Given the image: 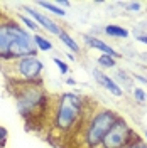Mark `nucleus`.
I'll use <instances>...</instances> for the list:
<instances>
[{
  "instance_id": "nucleus-1",
  "label": "nucleus",
  "mask_w": 147,
  "mask_h": 148,
  "mask_svg": "<svg viewBox=\"0 0 147 148\" xmlns=\"http://www.w3.org/2000/svg\"><path fill=\"white\" fill-rule=\"evenodd\" d=\"M117 114L112 111H101L98 114H95L90 121V126L86 128L85 138H86V145L90 148L98 147L103 138L107 136V133L110 131V128L117 123Z\"/></svg>"
},
{
  "instance_id": "nucleus-2",
  "label": "nucleus",
  "mask_w": 147,
  "mask_h": 148,
  "mask_svg": "<svg viewBox=\"0 0 147 148\" xmlns=\"http://www.w3.org/2000/svg\"><path fill=\"white\" fill-rule=\"evenodd\" d=\"M83 101L80 96L68 92L64 96H61L58 114H56V126L61 130H69L74 123L78 121L81 114Z\"/></svg>"
},
{
  "instance_id": "nucleus-3",
  "label": "nucleus",
  "mask_w": 147,
  "mask_h": 148,
  "mask_svg": "<svg viewBox=\"0 0 147 148\" xmlns=\"http://www.w3.org/2000/svg\"><path fill=\"white\" fill-rule=\"evenodd\" d=\"M132 136H134V133L129 128V125L119 118L117 123L107 133V136L103 138L101 145H103V148H127L132 143Z\"/></svg>"
},
{
  "instance_id": "nucleus-4",
  "label": "nucleus",
  "mask_w": 147,
  "mask_h": 148,
  "mask_svg": "<svg viewBox=\"0 0 147 148\" xmlns=\"http://www.w3.org/2000/svg\"><path fill=\"white\" fill-rule=\"evenodd\" d=\"M36 54V42L31 39L26 30L17 27L15 24L12 25V44H10L9 56L12 57H29Z\"/></svg>"
},
{
  "instance_id": "nucleus-5",
  "label": "nucleus",
  "mask_w": 147,
  "mask_h": 148,
  "mask_svg": "<svg viewBox=\"0 0 147 148\" xmlns=\"http://www.w3.org/2000/svg\"><path fill=\"white\" fill-rule=\"evenodd\" d=\"M17 69H19V73L22 74L26 79L34 81L37 76L41 74V71H42V62H41L39 59H36L34 56L22 57V59L19 61V64H17Z\"/></svg>"
},
{
  "instance_id": "nucleus-6",
  "label": "nucleus",
  "mask_w": 147,
  "mask_h": 148,
  "mask_svg": "<svg viewBox=\"0 0 147 148\" xmlns=\"http://www.w3.org/2000/svg\"><path fill=\"white\" fill-rule=\"evenodd\" d=\"M41 103H42V91L32 89V88L26 89L24 94L19 98V106L22 111L26 110V113H31L32 110H36Z\"/></svg>"
},
{
  "instance_id": "nucleus-7",
  "label": "nucleus",
  "mask_w": 147,
  "mask_h": 148,
  "mask_svg": "<svg viewBox=\"0 0 147 148\" xmlns=\"http://www.w3.org/2000/svg\"><path fill=\"white\" fill-rule=\"evenodd\" d=\"M12 25L14 24H0V57L9 56L12 44Z\"/></svg>"
},
{
  "instance_id": "nucleus-8",
  "label": "nucleus",
  "mask_w": 147,
  "mask_h": 148,
  "mask_svg": "<svg viewBox=\"0 0 147 148\" xmlns=\"http://www.w3.org/2000/svg\"><path fill=\"white\" fill-rule=\"evenodd\" d=\"M93 76H95V77H96V81H98V83H100L103 88H107V89H108L112 94H115V96H122V94H123V92H122V89H120L119 86L113 83V81H112L108 76H105V74L101 73V71L95 69V71H93Z\"/></svg>"
},
{
  "instance_id": "nucleus-9",
  "label": "nucleus",
  "mask_w": 147,
  "mask_h": 148,
  "mask_svg": "<svg viewBox=\"0 0 147 148\" xmlns=\"http://www.w3.org/2000/svg\"><path fill=\"white\" fill-rule=\"evenodd\" d=\"M26 12H29V14H31L32 17L36 18V20H37V22H39V24H41V25H42L44 29H47L51 34H58V36H61V30H59V27L56 25L53 20H49L47 17L41 15L39 12H36V10H32V9H26Z\"/></svg>"
},
{
  "instance_id": "nucleus-10",
  "label": "nucleus",
  "mask_w": 147,
  "mask_h": 148,
  "mask_svg": "<svg viewBox=\"0 0 147 148\" xmlns=\"http://www.w3.org/2000/svg\"><path fill=\"white\" fill-rule=\"evenodd\" d=\"M85 40L90 44L92 47H96V49H100V51H103L107 56H112V57H117V52L112 49L110 46H107L105 42H101L100 39H95V37H85Z\"/></svg>"
},
{
  "instance_id": "nucleus-11",
  "label": "nucleus",
  "mask_w": 147,
  "mask_h": 148,
  "mask_svg": "<svg viewBox=\"0 0 147 148\" xmlns=\"http://www.w3.org/2000/svg\"><path fill=\"white\" fill-rule=\"evenodd\" d=\"M105 32H107L108 36H115V37H127L129 36V32H127L125 29L119 27V25H107V27H105Z\"/></svg>"
},
{
  "instance_id": "nucleus-12",
  "label": "nucleus",
  "mask_w": 147,
  "mask_h": 148,
  "mask_svg": "<svg viewBox=\"0 0 147 148\" xmlns=\"http://www.w3.org/2000/svg\"><path fill=\"white\" fill-rule=\"evenodd\" d=\"M34 42H36V47H39L41 51H49L51 49V42L47 40V39H44L42 36H36L34 37Z\"/></svg>"
},
{
  "instance_id": "nucleus-13",
  "label": "nucleus",
  "mask_w": 147,
  "mask_h": 148,
  "mask_svg": "<svg viewBox=\"0 0 147 148\" xmlns=\"http://www.w3.org/2000/svg\"><path fill=\"white\" fill-rule=\"evenodd\" d=\"M59 37H61L63 44H66L69 49H73V51H78V49H80V47H78V44H76V42H74V40H73L69 36H68L66 32H61V36H59Z\"/></svg>"
},
{
  "instance_id": "nucleus-14",
  "label": "nucleus",
  "mask_w": 147,
  "mask_h": 148,
  "mask_svg": "<svg viewBox=\"0 0 147 148\" xmlns=\"http://www.w3.org/2000/svg\"><path fill=\"white\" fill-rule=\"evenodd\" d=\"M39 5L44 7V9H47V10H51V12H54V14H58V15H64L66 14L63 9H59L58 5H53V3H49V2H39Z\"/></svg>"
},
{
  "instance_id": "nucleus-15",
  "label": "nucleus",
  "mask_w": 147,
  "mask_h": 148,
  "mask_svg": "<svg viewBox=\"0 0 147 148\" xmlns=\"http://www.w3.org/2000/svg\"><path fill=\"white\" fill-rule=\"evenodd\" d=\"M98 62H100L101 66H105V67H113V66H115V59H113L112 56L103 54V56L98 57Z\"/></svg>"
},
{
  "instance_id": "nucleus-16",
  "label": "nucleus",
  "mask_w": 147,
  "mask_h": 148,
  "mask_svg": "<svg viewBox=\"0 0 147 148\" xmlns=\"http://www.w3.org/2000/svg\"><path fill=\"white\" fill-rule=\"evenodd\" d=\"M54 62H56L58 66H59V71H61L63 74L68 73V66H66V62H63V61H61V59H58V57L54 59Z\"/></svg>"
},
{
  "instance_id": "nucleus-17",
  "label": "nucleus",
  "mask_w": 147,
  "mask_h": 148,
  "mask_svg": "<svg viewBox=\"0 0 147 148\" xmlns=\"http://www.w3.org/2000/svg\"><path fill=\"white\" fill-rule=\"evenodd\" d=\"M22 20H24V24H26V25H27L29 29H32V30H36V29H37V25L34 24V22H32V20H31V18H26V17H22Z\"/></svg>"
},
{
  "instance_id": "nucleus-18",
  "label": "nucleus",
  "mask_w": 147,
  "mask_h": 148,
  "mask_svg": "<svg viewBox=\"0 0 147 148\" xmlns=\"http://www.w3.org/2000/svg\"><path fill=\"white\" fill-rule=\"evenodd\" d=\"M134 92H135V98H137L139 101H144V99H146V94H144V91H142V89H139V88H137Z\"/></svg>"
},
{
  "instance_id": "nucleus-19",
  "label": "nucleus",
  "mask_w": 147,
  "mask_h": 148,
  "mask_svg": "<svg viewBox=\"0 0 147 148\" xmlns=\"http://www.w3.org/2000/svg\"><path fill=\"white\" fill-rule=\"evenodd\" d=\"M127 148H147V145H144L142 141H137L135 145H134V143H130V145H129Z\"/></svg>"
},
{
  "instance_id": "nucleus-20",
  "label": "nucleus",
  "mask_w": 147,
  "mask_h": 148,
  "mask_svg": "<svg viewBox=\"0 0 147 148\" xmlns=\"http://www.w3.org/2000/svg\"><path fill=\"white\" fill-rule=\"evenodd\" d=\"M129 9L130 10H139V9H140V3H139V2H135V3H130Z\"/></svg>"
},
{
  "instance_id": "nucleus-21",
  "label": "nucleus",
  "mask_w": 147,
  "mask_h": 148,
  "mask_svg": "<svg viewBox=\"0 0 147 148\" xmlns=\"http://www.w3.org/2000/svg\"><path fill=\"white\" fill-rule=\"evenodd\" d=\"M137 39L140 40V42H146V44H147V36H139Z\"/></svg>"
},
{
  "instance_id": "nucleus-22",
  "label": "nucleus",
  "mask_w": 147,
  "mask_h": 148,
  "mask_svg": "<svg viewBox=\"0 0 147 148\" xmlns=\"http://www.w3.org/2000/svg\"><path fill=\"white\" fill-rule=\"evenodd\" d=\"M61 7H69V2H58Z\"/></svg>"
},
{
  "instance_id": "nucleus-23",
  "label": "nucleus",
  "mask_w": 147,
  "mask_h": 148,
  "mask_svg": "<svg viewBox=\"0 0 147 148\" xmlns=\"http://www.w3.org/2000/svg\"><path fill=\"white\" fill-rule=\"evenodd\" d=\"M68 84H71V86H74V84H76V81H74V79H68Z\"/></svg>"
},
{
  "instance_id": "nucleus-24",
  "label": "nucleus",
  "mask_w": 147,
  "mask_h": 148,
  "mask_svg": "<svg viewBox=\"0 0 147 148\" xmlns=\"http://www.w3.org/2000/svg\"><path fill=\"white\" fill-rule=\"evenodd\" d=\"M146 138H147V133H146Z\"/></svg>"
}]
</instances>
